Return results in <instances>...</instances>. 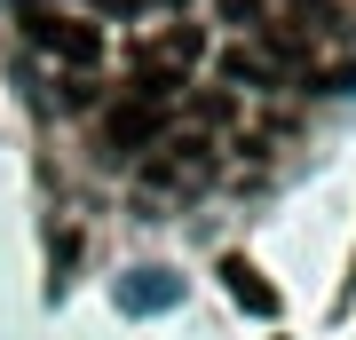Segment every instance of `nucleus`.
<instances>
[{"label":"nucleus","mask_w":356,"mask_h":340,"mask_svg":"<svg viewBox=\"0 0 356 340\" xmlns=\"http://www.w3.org/2000/svg\"><path fill=\"white\" fill-rule=\"evenodd\" d=\"M166 111H175V79H166V72H143L135 88L103 111V143H111V159H143V151L166 135Z\"/></svg>","instance_id":"nucleus-1"},{"label":"nucleus","mask_w":356,"mask_h":340,"mask_svg":"<svg viewBox=\"0 0 356 340\" xmlns=\"http://www.w3.org/2000/svg\"><path fill=\"white\" fill-rule=\"evenodd\" d=\"M24 24H32V40H40V48H48V56H64L72 72H88V63L103 56V32L88 24V16H56V8H32Z\"/></svg>","instance_id":"nucleus-2"},{"label":"nucleus","mask_w":356,"mask_h":340,"mask_svg":"<svg viewBox=\"0 0 356 340\" xmlns=\"http://www.w3.org/2000/svg\"><path fill=\"white\" fill-rule=\"evenodd\" d=\"M206 175H214V159H206L198 135H182V143L159 135V159H151V182H159V190H198Z\"/></svg>","instance_id":"nucleus-3"},{"label":"nucleus","mask_w":356,"mask_h":340,"mask_svg":"<svg viewBox=\"0 0 356 340\" xmlns=\"http://www.w3.org/2000/svg\"><path fill=\"white\" fill-rule=\"evenodd\" d=\"M182 301V277L175 269H127L119 277V309L127 316H159V309H175Z\"/></svg>","instance_id":"nucleus-4"},{"label":"nucleus","mask_w":356,"mask_h":340,"mask_svg":"<svg viewBox=\"0 0 356 340\" xmlns=\"http://www.w3.org/2000/svg\"><path fill=\"white\" fill-rule=\"evenodd\" d=\"M222 277H229V301H238L245 316H277V285H269L254 261H238V253H229V261H222Z\"/></svg>","instance_id":"nucleus-5"}]
</instances>
